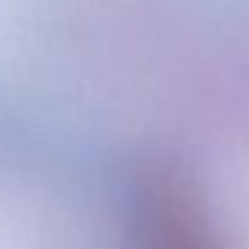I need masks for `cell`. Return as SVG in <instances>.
I'll list each match as a JSON object with an SVG mask.
<instances>
[{
  "label": "cell",
  "instance_id": "obj_1",
  "mask_svg": "<svg viewBox=\"0 0 249 249\" xmlns=\"http://www.w3.org/2000/svg\"><path fill=\"white\" fill-rule=\"evenodd\" d=\"M129 233L131 249H225L196 185L174 166L140 172Z\"/></svg>",
  "mask_w": 249,
  "mask_h": 249
}]
</instances>
